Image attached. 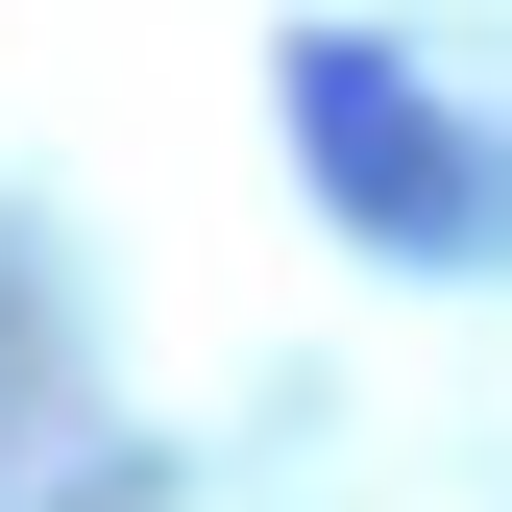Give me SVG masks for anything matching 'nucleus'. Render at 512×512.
<instances>
[{
    "mask_svg": "<svg viewBox=\"0 0 512 512\" xmlns=\"http://www.w3.org/2000/svg\"><path fill=\"white\" fill-rule=\"evenodd\" d=\"M293 147H317V196H342L366 244H464V147H439V98H415L366 25L293 49Z\"/></svg>",
    "mask_w": 512,
    "mask_h": 512,
    "instance_id": "obj_1",
    "label": "nucleus"
}]
</instances>
